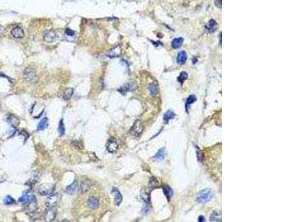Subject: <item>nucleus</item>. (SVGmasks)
Segmentation results:
<instances>
[{"label": "nucleus", "instance_id": "31", "mask_svg": "<svg viewBox=\"0 0 296 222\" xmlns=\"http://www.w3.org/2000/svg\"><path fill=\"white\" fill-rule=\"evenodd\" d=\"M4 203H5V204H6V205H11V204H15L16 201L12 197L10 196V195H8V196L5 197V199H4Z\"/></svg>", "mask_w": 296, "mask_h": 222}, {"label": "nucleus", "instance_id": "37", "mask_svg": "<svg viewBox=\"0 0 296 222\" xmlns=\"http://www.w3.org/2000/svg\"><path fill=\"white\" fill-rule=\"evenodd\" d=\"M215 4L217 7H218V8H221V0H216L215 2Z\"/></svg>", "mask_w": 296, "mask_h": 222}, {"label": "nucleus", "instance_id": "34", "mask_svg": "<svg viewBox=\"0 0 296 222\" xmlns=\"http://www.w3.org/2000/svg\"><path fill=\"white\" fill-rule=\"evenodd\" d=\"M210 221H219V216H218V214L217 213H215V212H214V213H212V216H211V217H210Z\"/></svg>", "mask_w": 296, "mask_h": 222}, {"label": "nucleus", "instance_id": "11", "mask_svg": "<svg viewBox=\"0 0 296 222\" xmlns=\"http://www.w3.org/2000/svg\"><path fill=\"white\" fill-rule=\"evenodd\" d=\"M112 194H113V197H114L115 204H116V205L119 206V204L122 203V199H123V198H122V195L121 194V192H119V190L116 189V188H113V190H112Z\"/></svg>", "mask_w": 296, "mask_h": 222}, {"label": "nucleus", "instance_id": "5", "mask_svg": "<svg viewBox=\"0 0 296 222\" xmlns=\"http://www.w3.org/2000/svg\"><path fill=\"white\" fill-rule=\"evenodd\" d=\"M23 76H24L25 81H28V82L34 81L36 76L34 68H33L32 67H28L27 68H26L24 71V74H23Z\"/></svg>", "mask_w": 296, "mask_h": 222}, {"label": "nucleus", "instance_id": "6", "mask_svg": "<svg viewBox=\"0 0 296 222\" xmlns=\"http://www.w3.org/2000/svg\"><path fill=\"white\" fill-rule=\"evenodd\" d=\"M106 148L109 153H114L118 149V143L116 138L114 137H110L107 141L106 144Z\"/></svg>", "mask_w": 296, "mask_h": 222}, {"label": "nucleus", "instance_id": "18", "mask_svg": "<svg viewBox=\"0 0 296 222\" xmlns=\"http://www.w3.org/2000/svg\"><path fill=\"white\" fill-rule=\"evenodd\" d=\"M107 56L110 58L118 57V56H119L121 55V48H119V46L116 47V48L110 50L107 53Z\"/></svg>", "mask_w": 296, "mask_h": 222}, {"label": "nucleus", "instance_id": "21", "mask_svg": "<svg viewBox=\"0 0 296 222\" xmlns=\"http://www.w3.org/2000/svg\"><path fill=\"white\" fill-rule=\"evenodd\" d=\"M73 92H74V90L73 88L65 89V90L64 91L62 97H63V99H65V100H66V101L69 100V99H71V97H72L73 94Z\"/></svg>", "mask_w": 296, "mask_h": 222}, {"label": "nucleus", "instance_id": "32", "mask_svg": "<svg viewBox=\"0 0 296 222\" xmlns=\"http://www.w3.org/2000/svg\"><path fill=\"white\" fill-rule=\"evenodd\" d=\"M197 100V98L195 95H191L187 99V104H186V107H187L188 105H190L191 104L194 103L195 101Z\"/></svg>", "mask_w": 296, "mask_h": 222}, {"label": "nucleus", "instance_id": "19", "mask_svg": "<svg viewBox=\"0 0 296 222\" xmlns=\"http://www.w3.org/2000/svg\"><path fill=\"white\" fill-rule=\"evenodd\" d=\"M205 27H206V30H207L208 32H210V33H213L217 28V23L215 22V20L211 19L208 22Z\"/></svg>", "mask_w": 296, "mask_h": 222}, {"label": "nucleus", "instance_id": "12", "mask_svg": "<svg viewBox=\"0 0 296 222\" xmlns=\"http://www.w3.org/2000/svg\"><path fill=\"white\" fill-rule=\"evenodd\" d=\"M141 198L147 204L151 203V192L147 189L143 188L141 191Z\"/></svg>", "mask_w": 296, "mask_h": 222}, {"label": "nucleus", "instance_id": "27", "mask_svg": "<svg viewBox=\"0 0 296 222\" xmlns=\"http://www.w3.org/2000/svg\"><path fill=\"white\" fill-rule=\"evenodd\" d=\"M31 196L32 195H30V194L28 193V192H27V193H24L21 197H20L19 199V201L21 203H24V204H25L26 202H27V201L30 200Z\"/></svg>", "mask_w": 296, "mask_h": 222}, {"label": "nucleus", "instance_id": "29", "mask_svg": "<svg viewBox=\"0 0 296 222\" xmlns=\"http://www.w3.org/2000/svg\"><path fill=\"white\" fill-rule=\"evenodd\" d=\"M72 147L73 148L77 149V150H82L84 148V145H83L81 141H72V144H71Z\"/></svg>", "mask_w": 296, "mask_h": 222}, {"label": "nucleus", "instance_id": "14", "mask_svg": "<svg viewBox=\"0 0 296 222\" xmlns=\"http://www.w3.org/2000/svg\"><path fill=\"white\" fill-rule=\"evenodd\" d=\"M77 190H78V183H77L76 181L73 182L71 185L67 187L66 188V192L68 195H73L76 192Z\"/></svg>", "mask_w": 296, "mask_h": 222}, {"label": "nucleus", "instance_id": "26", "mask_svg": "<svg viewBox=\"0 0 296 222\" xmlns=\"http://www.w3.org/2000/svg\"><path fill=\"white\" fill-rule=\"evenodd\" d=\"M158 185H159V184H158V180H157L155 177H152L151 179H150V182H149L150 189H153V188L158 187Z\"/></svg>", "mask_w": 296, "mask_h": 222}, {"label": "nucleus", "instance_id": "24", "mask_svg": "<svg viewBox=\"0 0 296 222\" xmlns=\"http://www.w3.org/2000/svg\"><path fill=\"white\" fill-rule=\"evenodd\" d=\"M165 156H166L165 150H164V148H162L157 152V153L156 154V156H154V159H155L156 160H157V161H161V160H163L164 158H165Z\"/></svg>", "mask_w": 296, "mask_h": 222}, {"label": "nucleus", "instance_id": "20", "mask_svg": "<svg viewBox=\"0 0 296 222\" xmlns=\"http://www.w3.org/2000/svg\"><path fill=\"white\" fill-rule=\"evenodd\" d=\"M48 119L47 117L44 118L42 120L40 121V122L39 123L37 126V130L38 131H42L45 129V128H48Z\"/></svg>", "mask_w": 296, "mask_h": 222}, {"label": "nucleus", "instance_id": "28", "mask_svg": "<svg viewBox=\"0 0 296 222\" xmlns=\"http://www.w3.org/2000/svg\"><path fill=\"white\" fill-rule=\"evenodd\" d=\"M58 132H59V134L60 136H62L65 134V125H64V122L62 119H61L60 122H59V127H58Z\"/></svg>", "mask_w": 296, "mask_h": 222}, {"label": "nucleus", "instance_id": "13", "mask_svg": "<svg viewBox=\"0 0 296 222\" xmlns=\"http://www.w3.org/2000/svg\"><path fill=\"white\" fill-rule=\"evenodd\" d=\"M135 89H136V85L134 83H129V84H127L124 87L119 88V91L121 93L125 95L127 91H132V90H135Z\"/></svg>", "mask_w": 296, "mask_h": 222}, {"label": "nucleus", "instance_id": "3", "mask_svg": "<svg viewBox=\"0 0 296 222\" xmlns=\"http://www.w3.org/2000/svg\"><path fill=\"white\" fill-rule=\"evenodd\" d=\"M213 197V192L212 190L207 189L199 192L197 199L200 203H206L210 201Z\"/></svg>", "mask_w": 296, "mask_h": 222}, {"label": "nucleus", "instance_id": "4", "mask_svg": "<svg viewBox=\"0 0 296 222\" xmlns=\"http://www.w3.org/2000/svg\"><path fill=\"white\" fill-rule=\"evenodd\" d=\"M56 216V207H48L44 213V220L45 221H53Z\"/></svg>", "mask_w": 296, "mask_h": 222}, {"label": "nucleus", "instance_id": "35", "mask_svg": "<svg viewBox=\"0 0 296 222\" xmlns=\"http://www.w3.org/2000/svg\"><path fill=\"white\" fill-rule=\"evenodd\" d=\"M10 122H11V123L12 124V125H14V126H17L18 124L19 123V121L15 117H11V119H10Z\"/></svg>", "mask_w": 296, "mask_h": 222}, {"label": "nucleus", "instance_id": "16", "mask_svg": "<svg viewBox=\"0 0 296 222\" xmlns=\"http://www.w3.org/2000/svg\"><path fill=\"white\" fill-rule=\"evenodd\" d=\"M11 34H12V36L14 37L17 38V39H20V38H22L24 36V33L21 27H16L11 30Z\"/></svg>", "mask_w": 296, "mask_h": 222}, {"label": "nucleus", "instance_id": "25", "mask_svg": "<svg viewBox=\"0 0 296 222\" xmlns=\"http://www.w3.org/2000/svg\"><path fill=\"white\" fill-rule=\"evenodd\" d=\"M163 192H164V195H165L166 197H167V200L170 201V198H171L172 195H173V190H172L169 186H164V187H163Z\"/></svg>", "mask_w": 296, "mask_h": 222}, {"label": "nucleus", "instance_id": "33", "mask_svg": "<svg viewBox=\"0 0 296 222\" xmlns=\"http://www.w3.org/2000/svg\"><path fill=\"white\" fill-rule=\"evenodd\" d=\"M187 77H188V75L186 72H182V73H181L180 76H179V78H178V80H179V82H181L182 84V83H183L184 81L185 80L187 79Z\"/></svg>", "mask_w": 296, "mask_h": 222}, {"label": "nucleus", "instance_id": "22", "mask_svg": "<svg viewBox=\"0 0 296 222\" xmlns=\"http://www.w3.org/2000/svg\"><path fill=\"white\" fill-rule=\"evenodd\" d=\"M175 116H176V114H175V113L173 110H168L164 116V122H165V123H168L169 121L173 119V118L175 117Z\"/></svg>", "mask_w": 296, "mask_h": 222}, {"label": "nucleus", "instance_id": "39", "mask_svg": "<svg viewBox=\"0 0 296 222\" xmlns=\"http://www.w3.org/2000/svg\"><path fill=\"white\" fill-rule=\"evenodd\" d=\"M2 27H0V36H1V33H2Z\"/></svg>", "mask_w": 296, "mask_h": 222}, {"label": "nucleus", "instance_id": "7", "mask_svg": "<svg viewBox=\"0 0 296 222\" xmlns=\"http://www.w3.org/2000/svg\"><path fill=\"white\" fill-rule=\"evenodd\" d=\"M60 200V195L59 193L51 194L48 197L46 201V205L48 207H56Z\"/></svg>", "mask_w": 296, "mask_h": 222}, {"label": "nucleus", "instance_id": "38", "mask_svg": "<svg viewBox=\"0 0 296 222\" xmlns=\"http://www.w3.org/2000/svg\"><path fill=\"white\" fill-rule=\"evenodd\" d=\"M205 218L203 217V216H199V221H205Z\"/></svg>", "mask_w": 296, "mask_h": 222}, {"label": "nucleus", "instance_id": "9", "mask_svg": "<svg viewBox=\"0 0 296 222\" xmlns=\"http://www.w3.org/2000/svg\"><path fill=\"white\" fill-rule=\"evenodd\" d=\"M56 39V33H55V31L52 30H46V31L44 33V39L47 42H54Z\"/></svg>", "mask_w": 296, "mask_h": 222}, {"label": "nucleus", "instance_id": "8", "mask_svg": "<svg viewBox=\"0 0 296 222\" xmlns=\"http://www.w3.org/2000/svg\"><path fill=\"white\" fill-rule=\"evenodd\" d=\"M92 186H93V182H92V181L90 180L89 179H84L81 183V187H80L81 192H82V193H84V192H87V191L90 190V189L91 188Z\"/></svg>", "mask_w": 296, "mask_h": 222}, {"label": "nucleus", "instance_id": "1", "mask_svg": "<svg viewBox=\"0 0 296 222\" xmlns=\"http://www.w3.org/2000/svg\"><path fill=\"white\" fill-rule=\"evenodd\" d=\"M24 210H25V213L30 216H34L36 213V211H37V201H36V197L33 195H32L30 200L25 203Z\"/></svg>", "mask_w": 296, "mask_h": 222}, {"label": "nucleus", "instance_id": "23", "mask_svg": "<svg viewBox=\"0 0 296 222\" xmlns=\"http://www.w3.org/2000/svg\"><path fill=\"white\" fill-rule=\"evenodd\" d=\"M184 42V39L182 38H176L172 41V46L173 48L176 49V48H180Z\"/></svg>", "mask_w": 296, "mask_h": 222}, {"label": "nucleus", "instance_id": "17", "mask_svg": "<svg viewBox=\"0 0 296 222\" xmlns=\"http://www.w3.org/2000/svg\"><path fill=\"white\" fill-rule=\"evenodd\" d=\"M187 59V54L185 51H181L177 56V62L179 65H184Z\"/></svg>", "mask_w": 296, "mask_h": 222}, {"label": "nucleus", "instance_id": "10", "mask_svg": "<svg viewBox=\"0 0 296 222\" xmlns=\"http://www.w3.org/2000/svg\"><path fill=\"white\" fill-rule=\"evenodd\" d=\"M53 187L49 186L48 185H43L39 187V192L42 195H51L53 191Z\"/></svg>", "mask_w": 296, "mask_h": 222}, {"label": "nucleus", "instance_id": "15", "mask_svg": "<svg viewBox=\"0 0 296 222\" xmlns=\"http://www.w3.org/2000/svg\"><path fill=\"white\" fill-rule=\"evenodd\" d=\"M87 205L90 209H96L99 205V201L96 197H90L87 201Z\"/></svg>", "mask_w": 296, "mask_h": 222}, {"label": "nucleus", "instance_id": "2", "mask_svg": "<svg viewBox=\"0 0 296 222\" xmlns=\"http://www.w3.org/2000/svg\"><path fill=\"white\" fill-rule=\"evenodd\" d=\"M144 127L140 120H136L130 130V133L135 137H139L144 131Z\"/></svg>", "mask_w": 296, "mask_h": 222}, {"label": "nucleus", "instance_id": "36", "mask_svg": "<svg viewBox=\"0 0 296 222\" xmlns=\"http://www.w3.org/2000/svg\"><path fill=\"white\" fill-rule=\"evenodd\" d=\"M65 34H66V36L73 37V36H74V35H75V33H74L73 30H71V29L67 28L66 30H65Z\"/></svg>", "mask_w": 296, "mask_h": 222}, {"label": "nucleus", "instance_id": "30", "mask_svg": "<svg viewBox=\"0 0 296 222\" xmlns=\"http://www.w3.org/2000/svg\"><path fill=\"white\" fill-rule=\"evenodd\" d=\"M149 91H150V93H151V95L152 96H156V95L158 93V87H157V86L156 85H155V84H151V86H150V87H149Z\"/></svg>", "mask_w": 296, "mask_h": 222}]
</instances>
